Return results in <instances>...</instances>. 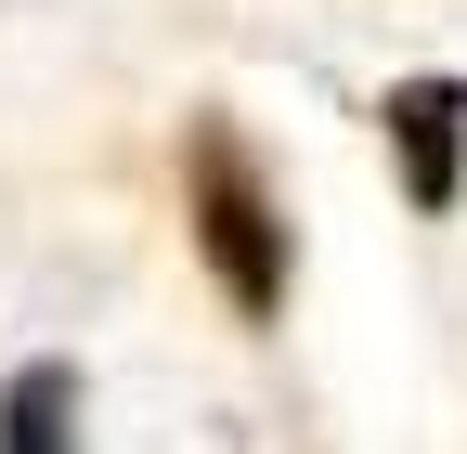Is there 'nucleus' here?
Instances as JSON below:
<instances>
[{
    "mask_svg": "<svg viewBox=\"0 0 467 454\" xmlns=\"http://www.w3.org/2000/svg\"><path fill=\"white\" fill-rule=\"evenodd\" d=\"M195 234H208V260H221L234 312H273V299H285V221H273V195L247 182V156H234L221 130L195 143Z\"/></svg>",
    "mask_w": 467,
    "mask_h": 454,
    "instance_id": "obj_1",
    "label": "nucleus"
},
{
    "mask_svg": "<svg viewBox=\"0 0 467 454\" xmlns=\"http://www.w3.org/2000/svg\"><path fill=\"white\" fill-rule=\"evenodd\" d=\"M389 143H402V182L416 208H454V78H416L389 104Z\"/></svg>",
    "mask_w": 467,
    "mask_h": 454,
    "instance_id": "obj_2",
    "label": "nucleus"
},
{
    "mask_svg": "<svg viewBox=\"0 0 467 454\" xmlns=\"http://www.w3.org/2000/svg\"><path fill=\"white\" fill-rule=\"evenodd\" d=\"M66 403H78V377L66 364H26L14 403H0V441H14V454H52V441H66Z\"/></svg>",
    "mask_w": 467,
    "mask_h": 454,
    "instance_id": "obj_3",
    "label": "nucleus"
}]
</instances>
